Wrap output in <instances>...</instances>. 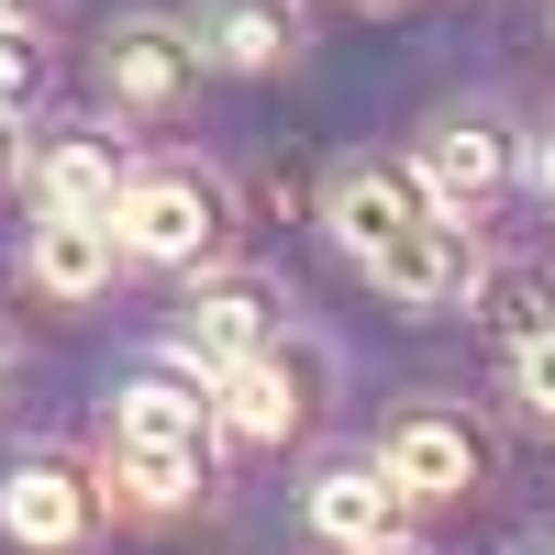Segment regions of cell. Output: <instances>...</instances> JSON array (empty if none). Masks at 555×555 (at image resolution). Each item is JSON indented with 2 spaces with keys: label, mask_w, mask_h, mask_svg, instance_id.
I'll return each instance as SVG.
<instances>
[{
  "label": "cell",
  "mask_w": 555,
  "mask_h": 555,
  "mask_svg": "<svg viewBox=\"0 0 555 555\" xmlns=\"http://www.w3.org/2000/svg\"><path fill=\"white\" fill-rule=\"evenodd\" d=\"M112 267H122L112 211H44L34 234H23V278H34L44 300H101V289H112Z\"/></svg>",
  "instance_id": "cell-8"
},
{
  "label": "cell",
  "mask_w": 555,
  "mask_h": 555,
  "mask_svg": "<svg viewBox=\"0 0 555 555\" xmlns=\"http://www.w3.org/2000/svg\"><path fill=\"white\" fill-rule=\"evenodd\" d=\"M112 489L133 512H190L211 489V400L178 378H133L112 400Z\"/></svg>",
  "instance_id": "cell-1"
},
{
  "label": "cell",
  "mask_w": 555,
  "mask_h": 555,
  "mask_svg": "<svg viewBox=\"0 0 555 555\" xmlns=\"http://www.w3.org/2000/svg\"><path fill=\"white\" fill-rule=\"evenodd\" d=\"M522 178H533V190L555 201V133H533V156H522Z\"/></svg>",
  "instance_id": "cell-17"
},
{
  "label": "cell",
  "mask_w": 555,
  "mask_h": 555,
  "mask_svg": "<svg viewBox=\"0 0 555 555\" xmlns=\"http://www.w3.org/2000/svg\"><path fill=\"white\" fill-rule=\"evenodd\" d=\"M478 467H489V444L455 423V411H400V423H389V478L411 500H467Z\"/></svg>",
  "instance_id": "cell-13"
},
{
  "label": "cell",
  "mask_w": 555,
  "mask_h": 555,
  "mask_svg": "<svg viewBox=\"0 0 555 555\" xmlns=\"http://www.w3.org/2000/svg\"><path fill=\"white\" fill-rule=\"evenodd\" d=\"M366 278H378L400 311H444V300H467V289H478V234H467V211H423L411 234H389L378 256H366Z\"/></svg>",
  "instance_id": "cell-6"
},
{
  "label": "cell",
  "mask_w": 555,
  "mask_h": 555,
  "mask_svg": "<svg viewBox=\"0 0 555 555\" xmlns=\"http://www.w3.org/2000/svg\"><path fill=\"white\" fill-rule=\"evenodd\" d=\"M423 190H434V211H478L500 178H512V133H500L489 112H444L434 133H423Z\"/></svg>",
  "instance_id": "cell-11"
},
{
  "label": "cell",
  "mask_w": 555,
  "mask_h": 555,
  "mask_svg": "<svg viewBox=\"0 0 555 555\" xmlns=\"http://www.w3.org/2000/svg\"><path fill=\"white\" fill-rule=\"evenodd\" d=\"M89 67H101V101H112V112H178V101L201 89L211 44H201L190 23H156V12H145V23H112Z\"/></svg>",
  "instance_id": "cell-4"
},
{
  "label": "cell",
  "mask_w": 555,
  "mask_h": 555,
  "mask_svg": "<svg viewBox=\"0 0 555 555\" xmlns=\"http://www.w3.org/2000/svg\"><path fill=\"white\" fill-rule=\"evenodd\" d=\"M0 533H12L23 555H78L89 478L67 467V455H12V467H0Z\"/></svg>",
  "instance_id": "cell-7"
},
{
  "label": "cell",
  "mask_w": 555,
  "mask_h": 555,
  "mask_svg": "<svg viewBox=\"0 0 555 555\" xmlns=\"http://www.w3.org/2000/svg\"><path fill=\"white\" fill-rule=\"evenodd\" d=\"M512 400L533 411V423H555V322H533V334L512 345Z\"/></svg>",
  "instance_id": "cell-16"
},
{
  "label": "cell",
  "mask_w": 555,
  "mask_h": 555,
  "mask_svg": "<svg viewBox=\"0 0 555 555\" xmlns=\"http://www.w3.org/2000/svg\"><path fill=\"white\" fill-rule=\"evenodd\" d=\"M434 211V190H423V167H345L334 178V201H322V222H334V245L366 267L389 234H411V222Z\"/></svg>",
  "instance_id": "cell-10"
},
{
  "label": "cell",
  "mask_w": 555,
  "mask_h": 555,
  "mask_svg": "<svg viewBox=\"0 0 555 555\" xmlns=\"http://www.w3.org/2000/svg\"><path fill=\"white\" fill-rule=\"evenodd\" d=\"M522 555H555V544H522Z\"/></svg>",
  "instance_id": "cell-20"
},
{
  "label": "cell",
  "mask_w": 555,
  "mask_h": 555,
  "mask_svg": "<svg viewBox=\"0 0 555 555\" xmlns=\"http://www.w3.org/2000/svg\"><path fill=\"white\" fill-rule=\"evenodd\" d=\"M311 378H322V356H300L289 334L278 345H256L245 366H222V400H211V423L234 434V444H289L300 423H311Z\"/></svg>",
  "instance_id": "cell-5"
},
{
  "label": "cell",
  "mask_w": 555,
  "mask_h": 555,
  "mask_svg": "<svg viewBox=\"0 0 555 555\" xmlns=\"http://www.w3.org/2000/svg\"><path fill=\"white\" fill-rule=\"evenodd\" d=\"M345 555H423V544H411V533H378V544H345Z\"/></svg>",
  "instance_id": "cell-18"
},
{
  "label": "cell",
  "mask_w": 555,
  "mask_h": 555,
  "mask_svg": "<svg viewBox=\"0 0 555 555\" xmlns=\"http://www.w3.org/2000/svg\"><path fill=\"white\" fill-rule=\"evenodd\" d=\"M0 378H12V345H0Z\"/></svg>",
  "instance_id": "cell-19"
},
{
  "label": "cell",
  "mask_w": 555,
  "mask_h": 555,
  "mask_svg": "<svg viewBox=\"0 0 555 555\" xmlns=\"http://www.w3.org/2000/svg\"><path fill=\"white\" fill-rule=\"evenodd\" d=\"M300 522L322 533V544H378V533H400L411 522V489L389 478V455H356V467H322L311 478V500H300Z\"/></svg>",
  "instance_id": "cell-9"
},
{
  "label": "cell",
  "mask_w": 555,
  "mask_h": 555,
  "mask_svg": "<svg viewBox=\"0 0 555 555\" xmlns=\"http://www.w3.org/2000/svg\"><path fill=\"white\" fill-rule=\"evenodd\" d=\"M278 322H289L278 278H256V267H222V278H201V289L178 300V334H167V356H178V366H201V378H222V366H245L256 345H278Z\"/></svg>",
  "instance_id": "cell-3"
},
{
  "label": "cell",
  "mask_w": 555,
  "mask_h": 555,
  "mask_svg": "<svg viewBox=\"0 0 555 555\" xmlns=\"http://www.w3.org/2000/svg\"><path fill=\"white\" fill-rule=\"evenodd\" d=\"M122 190H133L122 133H89V122H67V133H44V145H34V201H44V211H112Z\"/></svg>",
  "instance_id": "cell-12"
},
{
  "label": "cell",
  "mask_w": 555,
  "mask_h": 555,
  "mask_svg": "<svg viewBox=\"0 0 555 555\" xmlns=\"http://www.w3.org/2000/svg\"><path fill=\"white\" fill-rule=\"evenodd\" d=\"M222 222H234V201L201 167H133V190L112 201V234L133 267H201L222 245Z\"/></svg>",
  "instance_id": "cell-2"
},
{
  "label": "cell",
  "mask_w": 555,
  "mask_h": 555,
  "mask_svg": "<svg viewBox=\"0 0 555 555\" xmlns=\"http://www.w3.org/2000/svg\"><path fill=\"white\" fill-rule=\"evenodd\" d=\"M44 89V56H34V23L0 12V122H23V101Z\"/></svg>",
  "instance_id": "cell-15"
},
{
  "label": "cell",
  "mask_w": 555,
  "mask_h": 555,
  "mask_svg": "<svg viewBox=\"0 0 555 555\" xmlns=\"http://www.w3.org/2000/svg\"><path fill=\"white\" fill-rule=\"evenodd\" d=\"M201 44H211V67H234V78H278L311 44V23H300V0H211Z\"/></svg>",
  "instance_id": "cell-14"
}]
</instances>
